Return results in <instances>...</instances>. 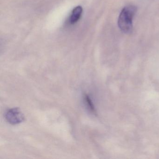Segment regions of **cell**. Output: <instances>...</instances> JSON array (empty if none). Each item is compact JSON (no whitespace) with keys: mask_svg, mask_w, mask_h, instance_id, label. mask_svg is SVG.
<instances>
[{"mask_svg":"<svg viewBox=\"0 0 159 159\" xmlns=\"http://www.w3.org/2000/svg\"><path fill=\"white\" fill-rule=\"evenodd\" d=\"M83 12V8L79 6L74 8L72 11L70 18V24H74L77 23L81 16Z\"/></svg>","mask_w":159,"mask_h":159,"instance_id":"cell-3","label":"cell"},{"mask_svg":"<svg viewBox=\"0 0 159 159\" xmlns=\"http://www.w3.org/2000/svg\"><path fill=\"white\" fill-rule=\"evenodd\" d=\"M84 101L85 105H86L87 108L91 112L93 113H95L96 111L95 109L94 106L91 100V98L89 97L87 94L84 95Z\"/></svg>","mask_w":159,"mask_h":159,"instance_id":"cell-4","label":"cell"},{"mask_svg":"<svg viewBox=\"0 0 159 159\" xmlns=\"http://www.w3.org/2000/svg\"><path fill=\"white\" fill-rule=\"evenodd\" d=\"M5 119L11 124L16 125L24 121L25 117L18 108L8 110L5 114Z\"/></svg>","mask_w":159,"mask_h":159,"instance_id":"cell-2","label":"cell"},{"mask_svg":"<svg viewBox=\"0 0 159 159\" xmlns=\"http://www.w3.org/2000/svg\"><path fill=\"white\" fill-rule=\"evenodd\" d=\"M137 11V8L134 5L125 6L121 11L118 18V25L120 30L129 34L133 30V20Z\"/></svg>","mask_w":159,"mask_h":159,"instance_id":"cell-1","label":"cell"}]
</instances>
